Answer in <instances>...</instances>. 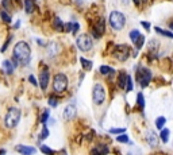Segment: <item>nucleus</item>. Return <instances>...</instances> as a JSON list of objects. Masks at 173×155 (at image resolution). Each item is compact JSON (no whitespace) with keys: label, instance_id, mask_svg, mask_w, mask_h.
I'll use <instances>...</instances> for the list:
<instances>
[{"label":"nucleus","instance_id":"f257e3e1","mask_svg":"<svg viewBox=\"0 0 173 155\" xmlns=\"http://www.w3.org/2000/svg\"><path fill=\"white\" fill-rule=\"evenodd\" d=\"M14 59L18 61V63L26 66L31 59V50L27 42H18L14 47Z\"/></svg>","mask_w":173,"mask_h":155},{"label":"nucleus","instance_id":"f03ea898","mask_svg":"<svg viewBox=\"0 0 173 155\" xmlns=\"http://www.w3.org/2000/svg\"><path fill=\"white\" fill-rule=\"evenodd\" d=\"M110 24L115 31H121L126 24V18L122 12L119 11H112L110 14Z\"/></svg>","mask_w":173,"mask_h":155},{"label":"nucleus","instance_id":"7ed1b4c3","mask_svg":"<svg viewBox=\"0 0 173 155\" xmlns=\"http://www.w3.org/2000/svg\"><path fill=\"white\" fill-rule=\"evenodd\" d=\"M19 120H20V111L18 108H11L10 111L7 112L4 123H6V127H8V128H15L16 125H18Z\"/></svg>","mask_w":173,"mask_h":155},{"label":"nucleus","instance_id":"20e7f679","mask_svg":"<svg viewBox=\"0 0 173 155\" xmlns=\"http://www.w3.org/2000/svg\"><path fill=\"white\" fill-rule=\"evenodd\" d=\"M67 88H68V77L64 73L56 74L54 81H53V91L56 93H62L67 91Z\"/></svg>","mask_w":173,"mask_h":155},{"label":"nucleus","instance_id":"39448f33","mask_svg":"<svg viewBox=\"0 0 173 155\" xmlns=\"http://www.w3.org/2000/svg\"><path fill=\"white\" fill-rule=\"evenodd\" d=\"M92 99H93V103L96 105H100L104 103L106 100V91L104 88H103L101 84H95L93 87V91H92Z\"/></svg>","mask_w":173,"mask_h":155},{"label":"nucleus","instance_id":"423d86ee","mask_svg":"<svg viewBox=\"0 0 173 155\" xmlns=\"http://www.w3.org/2000/svg\"><path fill=\"white\" fill-rule=\"evenodd\" d=\"M137 80L142 88H146L151 80V72L146 68H139L137 73Z\"/></svg>","mask_w":173,"mask_h":155},{"label":"nucleus","instance_id":"0eeeda50","mask_svg":"<svg viewBox=\"0 0 173 155\" xmlns=\"http://www.w3.org/2000/svg\"><path fill=\"white\" fill-rule=\"evenodd\" d=\"M76 43H77V47H79L81 51H89L91 49H92V46H93L92 38H91L88 34L80 35L79 38L76 39Z\"/></svg>","mask_w":173,"mask_h":155},{"label":"nucleus","instance_id":"6e6552de","mask_svg":"<svg viewBox=\"0 0 173 155\" xmlns=\"http://www.w3.org/2000/svg\"><path fill=\"white\" fill-rule=\"evenodd\" d=\"M130 51L131 50H130L129 46H126V45H119V46H116L114 49L112 54H114L115 58L119 59V61H126L130 57Z\"/></svg>","mask_w":173,"mask_h":155},{"label":"nucleus","instance_id":"1a4fd4ad","mask_svg":"<svg viewBox=\"0 0 173 155\" xmlns=\"http://www.w3.org/2000/svg\"><path fill=\"white\" fill-rule=\"evenodd\" d=\"M62 117H64V120H67V121H69V120H73L76 117V115H77V108H76V105L75 104H68L67 107H65V109H64V112H62Z\"/></svg>","mask_w":173,"mask_h":155},{"label":"nucleus","instance_id":"9d476101","mask_svg":"<svg viewBox=\"0 0 173 155\" xmlns=\"http://www.w3.org/2000/svg\"><path fill=\"white\" fill-rule=\"evenodd\" d=\"M49 77H50V74H49L47 69H45V70L41 72V74H39V87H41L42 91H46V88L49 85Z\"/></svg>","mask_w":173,"mask_h":155},{"label":"nucleus","instance_id":"9b49d317","mask_svg":"<svg viewBox=\"0 0 173 155\" xmlns=\"http://www.w3.org/2000/svg\"><path fill=\"white\" fill-rule=\"evenodd\" d=\"M146 140H147V143H149L150 147H157L158 146V136L154 131H147Z\"/></svg>","mask_w":173,"mask_h":155},{"label":"nucleus","instance_id":"f8f14e48","mask_svg":"<svg viewBox=\"0 0 173 155\" xmlns=\"http://www.w3.org/2000/svg\"><path fill=\"white\" fill-rule=\"evenodd\" d=\"M16 151L20 153L22 155H32V154H35L37 150L34 147H31V146L19 144V146H16Z\"/></svg>","mask_w":173,"mask_h":155},{"label":"nucleus","instance_id":"ddd939ff","mask_svg":"<svg viewBox=\"0 0 173 155\" xmlns=\"http://www.w3.org/2000/svg\"><path fill=\"white\" fill-rule=\"evenodd\" d=\"M106 30V26H104V19L100 18L97 20V24H96V28H95V34L93 36L95 38H100V36L103 35V32H104Z\"/></svg>","mask_w":173,"mask_h":155},{"label":"nucleus","instance_id":"4468645a","mask_svg":"<svg viewBox=\"0 0 173 155\" xmlns=\"http://www.w3.org/2000/svg\"><path fill=\"white\" fill-rule=\"evenodd\" d=\"M3 68H4V70H6L7 74H12L14 73V69H15V65L14 63H11V61H3Z\"/></svg>","mask_w":173,"mask_h":155},{"label":"nucleus","instance_id":"2eb2a0df","mask_svg":"<svg viewBox=\"0 0 173 155\" xmlns=\"http://www.w3.org/2000/svg\"><path fill=\"white\" fill-rule=\"evenodd\" d=\"M169 135H171V131L168 128H161V134H160V139L162 140V143H168L169 140Z\"/></svg>","mask_w":173,"mask_h":155},{"label":"nucleus","instance_id":"dca6fc26","mask_svg":"<svg viewBox=\"0 0 173 155\" xmlns=\"http://www.w3.org/2000/svg\"><path fill=\"white\" fill-rule=\"evenodd\" d=\"M127 76H129V74H127V73H125V72L119 73V77H118V85H119V88H125Z\"/></svg>","mask_w":173,"mask_h":155},{"label":"nucleus","instance_id":"f3484780","mask_svg":"<svg viewBox=\"0 0 173 155\" xmlns=\"http://www.w3.org/2000/svg\"><path fill=\"white\" fill-rule=\"evenodd\" d=\"M95 151L99 155H106V154H108V147H107L106 144H97L96 147H95Z\"/></svg>","mask_w":173,"mask_h":155},{"label":"nucleus","instance_id":"a211bd4d","mask_svg":"<svg viewBox=\"0 0 173 155\" xmlns=\"http://www.w3.org/2000/svg\"><path fill=\"white\" fill-rule=\"evenodd\" d=\"M53 26H54V30H57V31H64V23L60 18H54Z\"/></svg>","mask_w":173,"mask_h":155},{"label":"nucleus","instance_id":"6ab92c4d","mask_svg":"<svg viewBox=\"0 0 173 155\" xmlns=\"http://www.w3.org/2000/svg\"><path fill=\"white\" fill-rule=\"evenodd\" d=\"M100 73H101V74H104V76H111V74H114V73H115V70L112 68L103 65V66H100Z\"/></svg>","mask_w":173,"mask_h":155},{"label":"nucleus","instance_id":"aec40b11","mask_svg":"<svg viewBox=\"0 0 173 155\" xmlns=\"http://www.w3.org/2000/svg\"><path fill=\"white\" fill-rule=\"evenodd\" d=\"M134 43H135V46H137V50H141V47L143 46V45H145V36L139 34L138 38L134 40Z\"/></svg>","mask_w":173,"mask_h":155},{"label":"nucleus","instance_id":"412c9836","mask_svg":"<svg viewBox=\"0 0 173 155\" xmlns=\"http://www.w3.org/2000/svg\"><path fill=\"white\" fill-rule=\"evenodd\" d=\"M133 88H134V85H133V80H131V77H130V76H127L126 85H125V91H126V92H131V91H133Z\"/></svg>","mask_w":173,"mask_h":155},{"label":"nucleus","instance_id":"4be33fe9","mask_svg":"<svg viewBox=\"0 0 173 155\" xmlns=\"http://www.w3.org/2000/svg\"><path fill=\"white\" fill-rule=\"evenodd\" d=\"M24 7H26V12H27V14H31L32 10H34L32 0H24Z\"/></svg>","mask_w":173,"mask_h":155},{"label":"nucleus","instance_id":"5701e85b","mask_svg":"<svg viewBox=\"0 0 173 155\" xmlns=\"http://www.w3.org/2000/svg\"><path fill=\"white\" fill-rule=\"evenodd\" d=\"M137 100H138V105H139V108H141V111H143V108H145V97H143V95L141 92L138 93Z\"/></svg>","mask_w":173,"mask_h":155},{"label":"nucleus","instance_id":"b1692460","mask_svg":"<svg viewBox=\"0 0 173 155\" xmlns=\"http://www.w3.org/2000/svg\"><path fill=\"white\" fill-rule=\"evenodd\" d=\"M165 123H166V119L164 116H160L157 120H156V127H157L158 129H161L164 125H165Z\"/></svg>","mask_w":173,"mask_h":155},{"label":"nucleus","instance_id":"393cba45","mask_svg":"<svg viewBox=\"0 0 173 155\" xmlns=\"http://www.w3.org/2000/svg\"><path fill=\"white\" fill-rule=\"evenodd\" d=\"M154 30L157 31L158 34H161V35H164V36H166V38H173V34H172L171 31H165V30H162V28H160V27H156Z\"/></svg>","mask_w":173,"mask_h":155},{"label":"nucleus","instance_id":"a878e982","mask_svg":"<svg viewBox=\"0 0 173 155\" xmlns=\"http://www.w3.org/2000/svg\"><path fill=\"white\" fill-rule=\"evenodd\" d=\"M81 63H83V68L86 69V70H91L92 69V62H91L89 59H85V58H80Z\"/></svg>","mask_w":173,"mask_h":155},{"label":"nucleus","instance_id":"bb28decb","mask_svg":"<svg viewBox=\"0 0 173 155\" xmlns=\"http://www.w3.org/2000/svg\"><path fill=\"white\" fill-rule=\"evenodd\" d=\"M47 136H49V129H47L46 125L43 124V128H42V131H41V135H39V139L41 140H45Z\"/></svg>","mask_w":173,"mask_h":155},{"label":"nucleus","instance_id":"cd10ccee","mask_svg":"<svg viewBox=\"0 0 173 155\" xmlns=\"http://www.w3.org/2000/svg\"><path fill=\"white\" fill-rule=\"evenodd\" d=\"M116 140H118V142H121V143H129V142H130L129 136L125 135V132H123L122 135H118V136H116Z\"/></svg>","mask_w":173,"mask_h":155},{"label":"nucleus","instance_id":"c85d7f7f","mask_svg":"<svg viewBox=\"0 0 173 155\" xmlns=\"http://www.w3.org/2000/svg\"><path fill=\"white\" fill-rule=\"evenodd\" d=\"M41 151H42L43 154H46V155H54V151L50 148V147H47V146H41Z\"/></svg>","mask_w":173,"mask_h":155},{"label":"nucleus","instance_id":"c756f323","mask_svg":"<svg viewBox=\"0 0 173 155\" xmlns=\"http://www.w3.org/2000/svg\"><path fill=\"white\" fill-rule=\"evenodd\" d=\"M0 16H2L3 20H4L6 23H11V20H12V19H11V16L8 15L6 11H0Z\"/></svg>","mask_w":173,"mask_h":155},{"label":"nucleus","instance_id":"7c9ffc66","mask_svg":"<svg viewBox=\"0 0 173 155\" xmlns=\"http://www.w3.org/2000/svg\"><path fill=\"white\" fill-rule=\"evenodd\" d=\"M47 119H49V109H46V111L42 113V116H41V123H42V124H46Z\"/></svg>","mask_w":173,"mask_h":155},{"label":"nucleus","instance_id":"2f4dec72","mask_svg":"<svg viewBox=\"0 0 173 155\" xmlns=\"http://www.w3.org/2000/svg\"><path fill=\"white\" fill-rule=\"evenodd\" d=\"M139 34H141V32H139L138 30H133V31L130 32V39L134 42V40H135V39H137L138 36H139Z\"/></svg>","mask_w":173,"mask_h":155},{"label":"nucleus","instance_id":"473e14b6","mask_svg":"<svg viewBox=\"0 0 173 155\" xmlns=\"http://www.w3.org/2000/svg\"><path fill=\"white\" fill-rule=\"evenodd\" d=\"M79 28H80V24L79 23H73V26H72V34L76 35V32H79Z\"/></svg>","mask_w":173,"mask_h":155},{"label":"nucleus","instance_id":"72a5a7b5","mask_svg":"<svg viewBox=\"0 0 173 155\" xmlns=\"http://www.w3.org/2000/svg\"><path fill=\"white\" fill-rule=\"evenodd\" d=\"M2 4H3V7L6 8V10H11V6H12V4H11L10 0H3Z\"/></svg>","mask_w":173,"mask_h":155},{"label":"nucleus","instance_id":"f704fd0d","mask_svg":"<svg viewBox=\"0 0 173 155\" xmlns=\"http://www.w3.org/2000/svg\"><path fill=\"white\" fill-rule=\"evenodd\" d=\"M110 132L111 134H123L125 132V128H111Z\"/></svg>","mask_w":173,"mask_h":155},{"label":"nucleus","instance_id":"c9c22d12","mask_svg":"<svg viewBox=\"0 0 173 155\" xmlns=\"http://www.w3.org/2000/svg\"><path fill=\"white\" fill-rule=\"evenodd\" d=\"M49 105H50V107H57V105H58V101H57L56 99H53V97H50V99H49Z\"/></svg>","mask_w":173,"mask_h":155},{"label":"nucleus","instance_id":"e433bc0d","mask_svg":"<svg viewBox=\"0 0 173 155\" xmlns=\"http://www.w3.org/2000/svg\"><path fill=\"white\" fill-rule=\"evenodd\" d=\"M72 26H73V23H67V24H64V31H72Z\"/></svg>","mask_w":173,"mask_h":155},{"label":"nucleus","instance_id":"4c0bfd02","mask_svg":"<svg viewBox=\"0 0 173 155\" xmlns=\"http://www.w3.org/2000/svg\"><path fill=\"white\" fill-rule=\"evenodd\" d=\"M28 81H30V82L32 84V87H37V85H38V82H37V80H35L34 76H30V77H28Z\"/></svg>","mask_w":173,"mask_h":155},{"label":"nucleus","instance_id":"58836bf2","mask_svg":"<svg viewBox=\"0 0 173 155\" xmlns=\"http://www.w3.org/2000/svg\"><path fill=\"white\" fill-rule=\"evenodd\" d=\"M141 24H142V26H143V27H145V28H146V30H147V31H150V24H149V23H147V22H141Z\"/></svg>","mask_w":173,"mask_h":155},{"label":"nucleus","instance_id":"ea45409f","mask_svg":"<svg viewBox=\"0 0 173 155\" xmlns=\"http://www.w3.org/2000/svg\"><path fill=\"white\" fill-rule=\"evenodd\" d=\"M133 2H134V4H135V6H139V3H141V0H133Z\"/></svg>","mask_w":173,"mask_h":155},{"label":"nucleus","instance_id":"a19ab883","mask_svg":"<svg viewBox=\"0 0 173 155\" xmlns=\"http://www.w3.org/2000/svg\"><path fill=\"white\" fill-rule=\"evenodd\" d=\"M19 26H20V22H16L15 23V28H19Z\"/></svg>","mask_w":173,"mask_h":155},{"label":"nucleus","instance_id":"79ce46f5","mask_svg":"<svg viewBox=\"0 0 173 155\" xmlns=\"http://www.w3.org/2000/svg\"><path fill=\"white\" fill-rule=\"evenodd\" d=\"M91 155H99V154H97L96 151H95V148H93V150H92V154H91Z\"/></svg>","mask_w":173,"mask_h":155}]
</instances>
